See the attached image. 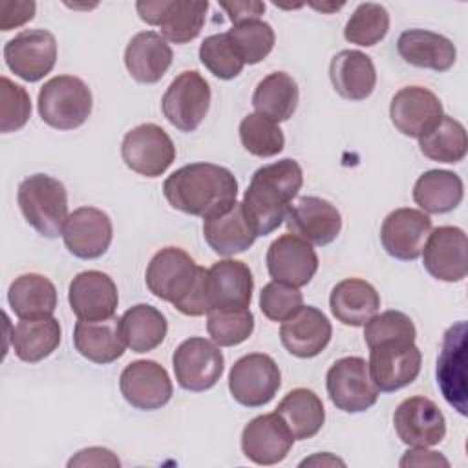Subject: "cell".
<instances>
[{
  "label": "cell",
  "mask_w": 468,
  "mask_h": 468,
  "mask_svg": "<svg viewBox=\"0 0 468 468\" xmlns=\"http://www.w3.org/2000/svg\"><path fill=\"white\" fill-rule=\"evenodd\" d=\"M205 278L207 269L199 267L179 247L157 250L144 272L148 291L155 298L172 303L185 316H203L208 313Z\"/></svg>",
  "instance_id": "1"
},
{
  "label": "cell",
  "mask_w": 468,
  "mask_h": 468,
  "mask_svg": "<svg viewBox=\"0 0 468 468\" xmlns=\"http://www.w3.org/2000/svg\"><path fill=\"white\" fill-rule=\"evenodd\" d=\"M302 185V166L289 157L263 165L252 174L241 205L258 236H267L283 223Z\"/></svg>",
  "instance_id": "2"
},
{
  "label": "cell",
  "mask_w": 468,
  "mask_h": 468,
  "mask_svg": "<svg viewBox=\"0 0 468 468\" xmlns=\"http://www.w3.org/2000/svg\"><path fill=\"white\" fill-rule=\"evenodd\" d=\"M163 194L172 208L205 219L236 201L238 181L225 166L190 163L165 179Z\"/></svg>",
  "instance_id": "3"
},
{
  "label": "cell",
  "mask_w": 468,
  "mask_h": 468,
  "mask_svg": "<svg viewBox=\"0 0 468 468\" xmlns=\"http://www.w3.org/2000/svg\"><path fill=\"white\" fill-rule=\"evenodd\" d=\"M16 203L24 219L44 238L62 234L68 219V192L66 186L48 176L33 174L18 185Z\"/></svg>",
  "instance_id": "4"
},
{
  "label": "cell",
  "mask_w": 468,
  "mask_h": 468,
  "mask_svg": "<svg viewBox=\"0 0 468 468\" xmlns=\"http://www.w3.org/2000/svg\"><path fill=\"white\" fill-rule=\"evenodd\" d=\"M38 115L55 130H75L91 115L93 97L88 84L75 75H57L38 91Z\"/></svg>",
  "instance_id": "5"
},
{
  "label": "cell",
  "mask_w": 468,
  "mask_h": 468,
  "mask_svg": "<svg viewBox=\"0 0 468 468\" xmlns=\"http://www.w3.org/2000/svg\"><path fill=\"white\" fill-rule=\"evenodd\" d=\"M327 395L346 413H362L378 400V388L362 356L338 358L325 375Z\"/></svg>",
  "instance_id": "6"
},
{
  "label": "cell",
  "mask_w": 468,
  "mask_h": 468,
  "mask_svg": "<svg viewBox=\"0 0 468 468\" xmlns=\"http://www.w3.org/2000/svg\"><path fill=\"white\" fill-rule=\"evenodd\" d=\"M282 386V373L272 356L249 353L234 362L229 373V391L247 408L269 404Z\"/></svg>",
  "instance_id": "7"
},
{
  "label": "cell",
  "mask_w": 468,
  "mask_h": 468,
  "mask_svg": "<svg viewBox=\"0 0 468 468\" xmlns=\"http://www.w3.org/2000/svg\"><path fill=\"white\" fill-rule=\"evenodd\" d=\"M172 367L183 389L201 393L218 384L225 369V358L219 346L212 340L190 336L176 347Z\"/></svg>",
  "instance_id": "8"
},
{
  "label": "cell",
  "mask_w": 468,
  "mask_h": 468,
  "mask_svg": "<svg viewBox=\"0 0 468 468\" xmlns=\"http://www.w3.org/2000/svg\"><path fill=\"white\" fill-rule=\"evenodd\" d=\"M210 86L196 69L179 73L166 88L161 99V110L166 121L179 132L197 130L210 108Z\"/></svg>",
  "instance_id": "9"
},
{
  "label": "cell",
  "mask_w": 468,
  "mask_h": 468,
  "mask_svg": "<svg viewBox=\"0 0 468 468\" xmlns=\"http://www.w3.org/2000/svg\"><path fill=\"white\" fill-rule=\"evenodd\" d=\"M135 9L143 22L159 26L161 37L166 42L186 44L201 33L208 11V2L154 0L137 2Z\"/></svg>",
  "instance_id": "10"
},
{
  "label": "cell",
  "mask_w": 468,
  "mask_h": 468,
  "mask_svg": "<svg viewBox=\"0 0 468 468\" xmlns=\"http://www.w3.org/2000/svg\"><path fill=\"white\" fill-rule=\"evenodd\" d=\"M124 165L139 176L159 177L176 159V146L170 135L154 122L132 128L121 144Z\"/></svg>",
  "instance_id": "11"
},
{
  "label": "cell",
  "mask_w": 468,
  "mask_h": 468,
  "mask_svg": "<svg viewBox=\"0 0 468 468\" xmlns=\"http://www.w3.org/2000/svg\"><path fill=\"white\" fill-rule=\"evenodd\" d=\"M422 364V353L415 342L388 340L369 347V373L378 391L391 393L411 384Z\"/></svg>",
  "instance_id": "12"
},
{
  "label": "cell",
  "mask_w": 468,
  "mask_h": 468,
  "mask_svg": "<svg viewBox=\"0 0 468 468\" xmlns=\"http://www.w3.org/2000/svg\"><path fill=\"white\" fill-rule=\"evenodd\" d=\"M5 66L22 80L44 79L57 62V40L48 29H24L4 46Z\"/></svg>",
  "instance_id": "13"
},
{
  "label": "cell",
  "mask_w": 468,
  "mask_h": 468,
  "mask_svg": "<svg viewBox=\"0 0 468 468\" xmlns=\"http://www.w3.org/2000/svg\"><path fill=\"white\" fill-rule=\"evenodd\" d=\"M119 389L132 408L143 411L166 406L174 393L168 371L155 360L130 362L121 373Z\"/></svg>",
  "instance_id": "14"
},
{
  "label": "cell",
  "mask_w": 468,
  "mask_h": 468,
  "mask_svg": "<svg viewBox=\"0 0 468 468\" xmlns=\"http://www.w3.org/2000/svg\"><path fill=\"white\" fill-rule=\"evenodd\" d=\"M420 256L424 269L441 282H461L468 274V239L459 227L444 225L431 230Z\"/></svg>",
  "instance_id": "15"
},
{
  "label": "cell",
  "mask_w": 468,
  "mask_h": 468,
  "mask_svg": "<svg viewBox=\"0 0 468 468\" xmlns=\"http://www.w3.org/2000/svg\"><path fill=\"white\" fill-rule=\"evenodd\" d=\"M265 261L272 282L296 289L307 285L318 271V256L313 245L291 232L282 234L269 245Z\"/></svg>",
  "instance_id": "16"
},
{
  "label": "cell",
  "mask_w": 468,
  "mask_h": 468,
  "mask_svg": "<svg viewBox=\"0 0 468 468\" xmlns=\"http://www.w3.org/2000/svg\"><path fill=\"white\" fill-rule=\"evenodd\" d=\"M393 424L399 439L408 446L430 448L439 444L446 435V419L439 406L426 397L404 399L395 413Z\"/></svg>",
  "instance_id": "17"
},
{
  "label": "cell",
  "mask_w": 468,
  "mask_h": 468,
  "mask_svg": "<svg viewBox=\"0 0 468 468\" xmlns=\"http://www.w3.org/2000/svg\"><path fill=\"white\" fill-rule=\"evenodd\" d=\"M431 219L417 208H395L386 216L380 227V243L384 250L402 261H413L431 232Z\"/></svg>",
  "instance_id": "18"
},
{
  "label": "cell",
  "mask_w": 468,
  "mask_h": 468,
  "mask_svg": "<svg viewBox=\"0 0 468 468\" xmlns=\"http://www.w3.org/2000/svg\"><path fill=\"white\" fill-rule=\"evenodd\" d=\"M113 238V225L106 212L95 207L75 208L64 225L62 239L66 249L80 260L101 258Z\"/></svg>",
  "instance_id": "19"
},
{
  "label": "cell",
  "mask_w": 468,
  "mask_h": 468,
  "mask_svg": "<svg viewBox=\"0 0 468 468\" xmlns=\"http://www.w3.org/2000/svg\"><path fill=\"white\" fill-rule=\"evenodd\" d=\"M287 230L311 245H329L342 230L338 208L318 196H303L285 216Z\"/></svg>",
  "instance_id": "20"
},
{
  "label": "cell",
  "mask_w": 468,
  "mask_h": 468,
  "mask_svg": "<svg viewBox=\"0 0 468 468\" xmlns=\"http://www.w3.org/2000/svg\"><path fill=\"white\" fill-rule=\"evenodd\" d=\"M292 442L294 437L276 411L254 417L241 431V452L260 466L282 463L291 452Z\"/></svg>",
  "instance_id": "21"
},
{
  "label": "cell",
  "mask_w": 468,
  "mask_h": 468,
  "mask_svg": "<svg viewBox=\"0 0 468 468\" xmlns=\"http://www.w3.org/2000/svg\"><path fill=\"white\" fill-rule=\"evenodd\" d=\"M437 384L446 402L466 415V322H457L444 333L437 358Z\"/></svg>",
  "instance_id": "22"
},
{
  "label": "cell",
  "mask_w": 468,
  "mask_h": 468,
  "mask_svg": "<svg viewBox=\"0 0 468 468\" xmlns=\"http://www.w3.org/2000/svg\"><path fill=\"white\" fill-rule=\"evenodd\" d=\"M439 97L424 86L400 88L389 104L393 126L406 137L419 139L442 117Z\"/></svg>",
  "instance_id": "23"
},
{
  "label": "cell",
  "mask_w": 468,
  "mask_h": 468,
  "mask_svg": "<svg viewBox=\"0 0 468 468\" xmlns=\"http://www.w3.org/2000/svg\"><path fill=\"white\" fill-rule=\"evenodd\" d=\"M205 289L208 311L247 309L252 300L254 280L247 263L239 260H221L207 269Z\"/></svg>",
  "instance_id": "24"
},
{
  "label": "cell",
  "mask_w": 468,
  "mask_h": 468,
  "mask_svg": "<svg viewBox=\"0 0 468 468\" xmlns=\"http://www.w3.org/2000/svg\"><path fill=\"white\" fill-rule=\"evenodd\" d=\"M68 302L79 320H104L115 316L117 285L106 272L84 271L71 280Z\"/></svg>",
  "instance_id": "25"
},
{
  "label": "cell",
  "mask_w": 468,
  "mask_h": 468,
  "mask_svg": "<svg viewBox=\"0 0 468 468\" xmlns=\"http://www.w3.org/2000/svg\"><path fill=\"white\" fill-rule=\"evenodd\" d=\"M333 335L329 318L313 305H302L291 318L280 325L282 346L298 358L320 355Z\"/></svg>",
  "instance_id": "26"
},
{
  "label": "cell",
  "mask_w": 468,
  "mask_h": 468,
  "mask_svg": "<svg viewBox=\"0 0 468 468\" xmlns=\"http://www.w3.org/2000/svg\"><path fill=\"white\" fill-rule=\"evenodd\" d=\"M203 238L219 256H234L247 250L258 238L243 205L232 201L203 221Z\"/></svg>",
  "instance_id": "27"
},
{
  "label": "cell",
  "mask_w": 468,
  "mask_h": 468,
  "mask_svg": "<svg viewBox=\"0 0 468 468\" xmlns=\"http://www.w3.org/2000/svg\"><path fill=\"white\" fill-rule=\"evenodd\" d=\"M170 44L155 31L133 35L124 49V66L133 80L141 84L159 82L172 64Z\"/></svg>",
  "instance_id": "28"
},
{
  "label": "cell",
  "mask_w": 468,
  "mask_h": 468,
  "mask_svg": "<svg viewBox=\"0 0 468 468\" xmlns=\"http://www.w3.org/2000/svg\"><path fill=\"white\" fill-rule=\"evenodd\" d=\"M73 346L80 356L93 364L115 362L126 349L121 318L79 320L73 329Z\"/></svg>",
  "instance_id": "29"
},
{
  "label": "cell",
  "mask_w": 468,
  "mask_h": 468,
  "mask_svg": "<svg viewBox=\"0 0 468 468\" xmlns=\"http://www.w3.org/2000/svg\"><path fill=\"white\" fill-rule=\"evenodd\" d=\"M399 55L415 68L448 71L457 58L455 44L441 35L428 29H406L397 40Z\"/></svg>",
  "instance_id": "30"
},
{
  "label": "cell",
  "mask_w": 468,
  "mask_h": 468,
  "mask_svg": "<svg viewBox=\"0 0 468 468\" xmlns=\"http://www.w3.org/2000/svg\"><path fill=\"white\" fill-rule=\"evenodd\" d=\"M329 79L340 97L364 101L375 90L377 71L369 55L358 49H342L331 58Z\"/></svg>",
  "instance_id": "31"
},
{
  "label": "cell",
  "mask_w": 468,
  "mask_h": 468,
  "mask_svg": "<svg viewBox=\"0 0 468 468\" xmlns=\"http://www.w3.org/2000/svg\"><path fill=\"white\" fill-rule=\"evenodd\" d=\"M329 307L333 316L344 325L360 327L377 314L380 296L369 282L362 278H346L333 287Z\"/></svg>",
  "instance_id": "32"
},
{
  "label": "cell",
  "mask_w": 468,
  "mask_h": 468,
  "mask_svg": "<svg viewBox=\"0 0 468 468\" xmlns=\"http://www.w3.org/2000/svg\"><path fill=\"white\" fill-rule=\"evenodd\" d=\"M7 302L20 320L53 316L57 307V289L49 278L37 272H26L11 282Z\"/></svg>",
  "instance_id": "33"
},
{
  "label": "cell",
  "mask_w": 468,
  "mask_h": 468,
  "mask_svg": "<svg viewBox=\"0 0 468 468\" xmlns=\"http://www.w3.org/2000/svg\"><path fill=\"white\" fill-rule=\"evenodd\" d=\"M276 413L282 417L294 441H305L314 437L325 422V410L322 399L307 388L291 389L278 402Z\"/></svg>",
  "instance_id": "34"
},
{
  "label": "cell",
  "mask_w": 468,
  "mask_h": 468,
  "mask_svg": "<svg viewBox=\"0 0 468 468\" xmlns=\"http://www.w3.org/2000/svg\"><path fill=\"white\" fill-rule=\"evenodd\" d=\"M464 197L463 179L452 170H428L413 185V201L424 214H446Z\"/></svg>",
  "instance_id": "35"
},
{
  "label": "cell",
  "mask_w": 468,
  "mask_h": 468,
  "mask_svg": "<svg viewBox=\"0 0 468 468\" xmlns=\"http://www.w3.org/2000/svg\"><path fill=\"white\" fill-rule=\"evenodd\" d=\"M60 324L53 316L20 320L11 335L15 355L27 364L48 358L60 344Z\"/></svg>",
  "instance_id": "36"
},
{
  "label": "cell",
  "mask_w": 468,
  "mask_h": 468,
  "mask_svg": "<svg viewBox=\"0 0 468 468\" xmlns=\"http://www.w3.org/2000/svg\"><path fill=\"white\" fill-rule=\"evenodd\" d=\"M300 90L296 80L285 71H272L263 77L252 93L256 113L269 117L274 122L289 121L296 112Z\"/></svg>",
  "instance_id": "37"
},
{
  "label": "cell",
  "mask_w": 468,
  "mask_h": 468,
  "mask_svg": "<svg viewBox=\"0 0 468 468\" xmlns=\"http://www.w3.org/2000/svg\"><path fill=\"white\" fill-rule=\"evenodd\" d=\"M121 329L126 347L133 353H148L163 344L168 322L157 307L150 303H137L126 309L121 316Z\"/></svg>",
  "instance_id": "38"
},
{
  "label": "cell",
  "mask_w": 468,
  "mask_h": 468,
  "mask_svg": "<svg viewBox=\"0 0 468 468\" xmlns=\"http://www.w3.org/2000/svg\"><path fill=\"white\" fill-rule=\"evenodd\" d=\"M419 148L422 155L431 161L459 163L468 150L466 130L457 119L442 115L435 126L419 137Z\"/></svg>",
  "instance_id": "39"
},
{
  "label": "cell",
  "mask_w": 468,
  "mask_h": 468,
  "mask_svg": "<svg viewBox=\"0 0 468 468\" xmlns=\"http://www.w3.org/2000/svg\"><path fill=\"white\" fill-rule=\"evenodd\" d=\"M389 29V13L384 5L375 2H366L356 5L344 27V37L347 42L371 48L378 44Z\"/></svg>",
  "instance_id": "40"
},
{
  "label": "cell",
  "mask_w": 468,
  "mask_h": 468,
  "mask_svg": "<svg viewBox=\"0 0 468 468\" xmlns=\"http://www.w3.org/2000/svg\"><path fill=\"white\" fill-rule=\"evenodd\" d=\"M243 148L256 157H274L285 146V137L278 122L260 113H249L239 122Z\"/></svg>",
  "instance_id": "41"
},
{
  "label": "cell",
  "mask_w": 468,
  "mask_h": 468,
  "mask_svg": "<svg viewBox=\"0 0 468 468\" xmlns=\"http://www.w3.org/2000/svg\"><path fill=\"white\" fill-rule=\"evenodd\" d=\"M207 331L219 347H232L245 342L254 331L250 309H212L207 313Z\"/></svg>",
  "instance_id": "42"
},
{
  "label": "cell",
  "mask_w": 468,
  "mask_h": 468,
  "mask_svg": "<svg viewBox=\"0 0 468 468\" xmlns=\"http://www.w3.org/2000/svg\"><path fill=\"white\" fill-rule=\"evenodd\" d=\"M234 48L245 64L261 62L274 48V29L263 20H249L232 26L227 31Z\"/></svg>",
  "instance_id": "43"
},
{
  "label": "cell",
  "mask_w": 468,
  "mask_h": 468,
  "mask_svg": "<svg viewBox=\"0 0 468 468\" xmlns=\"http://www.w3.org/2000/svg\"><path fill=\"white\" fill-rule=\"evenodd\" d=\"M199 60L214 77L221 80L238 77L245 66L227 33L207 37L199 46Z\"/></svg>",
  "instance_id": "44"
},
{
  "label": "cell",
  "mask_w": 468,
  "mask_h": 468,
  "mask_svg": "<svg viewBox=\"0 0 468 468\" xmlns=\"http://www.w3.org/2000/svg\"><path fill=\"white\" fill-rule=\"evenodd\" d=\"M0 132L9 133L26 126L31 115V99L24 86L0 79Z\"/></svg>",
  "instance_id": "45"
},
{
  "label": "cell",
  "mask_w": 468,
  "mask_h": 468,
  "mask_svg": "<svg viewBox=\"0 0 468 468\" xmlns=\"http://www.w3.org/2000/svg\"><path fill=\"white\" fill-rule=\"evenodd\" d=\"M415 336L417 329L411 318L400 311H384L364 324V340L367 347L388 340L415 342Z\"/></svg>",
  "instance_id": "46"
},
{
  "label": "cell",
  "mask_w": 468,
  "mask_h": 468,
  "mask_svg": "<svg viewBox=\"0 0 468 468\" xmlns=\"http://www.w3.org/2000/svg\"><path fill=\"white\" fill-rule=\"evenodd\" d=\"M303 305V296L296 287L269 282L260 292V309L272 322L291 318Z\"/></svg>",
  "instance_id": "47"
},
{
  "label": "cell",
  "mask_w": 468,
  "mask_h": 468,
  "mask_svg": "<svg viewBox=\"0 0 468 468\" xmlns=\"http://www.w3.org/2000/svg\"><path fill=\"white\" fill-rule=\"evenodd\" d=\"M37 4L35 2H0V29L9 31L13 27H20L35 16Z\"/></svg>",
  "instance_id": "48"
},
{
  "label": "cell",
  "mask_w": 468,
  "mask_h": 468,
  "mask_svg": "<svg viewBox=\"0 0 468 468\" xmlns=\"http://www.w3.org/2000/svg\"><path fill=\"white\" fill-rule=\"evenodd\" d=\"M219 7L227 13L229 20L236 26L249 20H260L265 13V4L258 0H234V2H219Z\"/></svg>",
  "instance_id": "49"
},
{
  "label": "cell",
  "mask_w": 468,
  "mask_h": 468,
  "mask_svg": "<svg viewBox=\"0 0 468 468\" xmlns=\"http://www.w3.org/2000/svg\"><path fill=\"white\" fill-rule=\"evenodd\" d=\"M68 466H121V461L117 455H113L112 450L101 448V446H91L77 452L75 457L68 461Z\"/></svg>",
  "instance_id": "50"
},
{
  "label": "cell",
  "mask_w": 468,
  "mask_h": 468,
  "mask_svg": "<svg viewBox=\"0 0 468 468\" xmlns=\"http://www.w3.org/2000/svg\"><path fill=\"white\" fill-rule=\"evenodd\" d=\"M399 464L404 466H450V461L441 455L439 452L422 448V446H411V450H408L402 459L399 461Z\"/></svg>",
  "instance_id": "51"
},
{
  "label": "cell",
  "mask_w": 468,
  "mask_h": 468,
  "mask_svg": "<svg viewBox=\"0 0 468 468\" xmlns=\"http://www.w3.org/2000/svg\"><path fill=\"white\" fill-rule=\"evenodd\" d=\"M335 464L344 466V461L333 457L331 453H324V455L316 453V455H313V457H309V459L300 463V466H335Z\"/></svg>",
  "instance_id": "52"
}]
</instances>
